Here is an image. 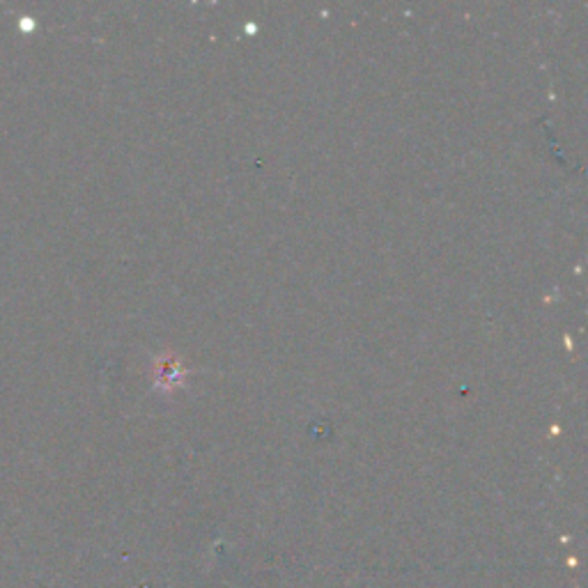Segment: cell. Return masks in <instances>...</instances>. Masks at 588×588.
<instances>
[{"label": "cell", "mask_w": 588, "mask_h": 588, "mask_svg": "<svg viewBox=\"0 0 588 588\" xmlns=\"http://www.w3.org/2000/svg\"><path fill=\"white\" fill-rule=\"evenodd\" d=\"M157 375H159L157 384H159L161 389H170V384H177V382H179L182 371H179V365H177L175 361L164 359L161 363H157Z\"/></svg>", "instance_id": "obj_1"}]
</instances>
